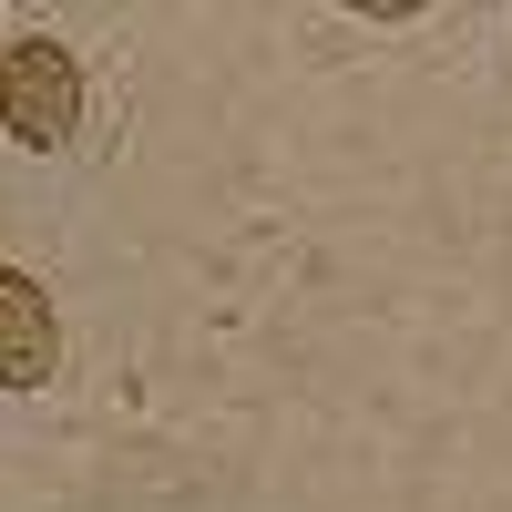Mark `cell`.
<instances>
[{
    "mask_svg": "<svg viewBox=\"0 0 512 512\" xmlns=\"http://www.w3.org/2000/svg\"><path fill=\"white\" fill-rule=\"evenodd\" d=\"M0 123H11L21 144H62L82 123V62L52 31H21L11 52H0Z\"/></svg>",
    "mask_w": 512,
    "mask_h": 512,
    "instance_id": "cell-1",
    "label": "cell"
},
{
    "mask_svg": "<svg viewBox=\"0 0 512 512\" xmlns=\"http://www.w3.org/2000/svg\"><path fill=\"white\" fill-rule=\"evenodd\" d=\"M62 359V338H52V297H41L21 267H0V379L11 390H41Z\"/></svg>",
    "mask_w": 512,
    "mask_h": 512,
    "instance_id": "cell-2",
    "label": "cell"
}]
</instances>
